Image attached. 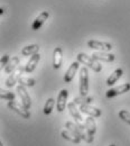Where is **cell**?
Returning a JSON list of instances; mask_svg holds the SVG:
<instances>
[{
  "instance_id": "1",
  "label": "cell",
  "mask_w": 130,
  "mask_h": 146,
  "mask_svg": "<svg viewBox=\"0 0 130 146\" xmlns=\"http://www.w3.org/2000/svg\"><path fill=\"white\" fill-rule=\"evenodd\" d=\"M76 57H77V62H80V63L84 64L85 66L92 69L94 72H101L102 65L98 61H95L92 56H89L85 53H79Z\"/></svg>"
},
{
  "instance_id": "2",
  "label": "cell",
  "mask_w": 130,
  "mask_h": 146,
  "mask_svg": "<svg viewBox=\"0 0 130 146\" xmlns=\"http://www.w3.org/2000/svg\"><path fill=\"white\" fill-rule=\"evenodd\" d=\"M89 92V71L86 66H83L80 71V94L86 96Z\"/></svg>"
},
{
  "instance_id": "3",
  "label": "cell",
  "mask_w": 130,
  "mask_h": 146,
  "mask_svg": "<svg viewBox=\"0 0 130 146\" xmlns=\"http://www.w3.org/2000/svg\"><path fill=\"white\" fill-rule=\"evenodd\" d=\"M67 109L70 111L71 116L75 119V124L79 125L81 128L85 129V121L83 120V118H82V116H81V113H80V110L76 108V105H75L73 101L67 104Z\"/></svg>"
},
{
  "instance_id": "4",
  "label": "cell",
  "mask_w": 130,
  "mask_h": 146,
  "mask_svg": "<svg viewBox=\"0 0 130 146\" xmlns=\"http://www.w3.org/2000/svg\"><path fill=\"white\" fill-rule=\"evenodd\" d=\"M85 131H86V135H88L86 142L92 143L93 138H94V134L96 131V124H95L94 117L89 116L88 118H85Z\"/></svg>"
},
{
  "instance_id": "5",
  "label": "cell",
  "mask_w": 130,
  "mask_h": 146,
  "mask_svg": "<svg viewBox=\"0 0 130 146\" xmlns=\"http://www.w3.org/2000/svg\"><path fill=\"white\" fill-rule=\"evenodd\" d=\"M8 108L15 111L16 113H18L19 116H21L24 119H28L30 118V112L29 110L26 109L22 105H19L16 101H8Z\"/></svg>"
},
{
  "instance_id": "6",
  "label": "cell",
  "mask_w": 130,
  "mask_h": 146,
  "mask_svg": "<svg viewBox=\"0 0 130 146\" xmlns=\"http://www.w3.org/2000/svg\"><path fill=\"white\" fill-rule=\"evenodd\" d=\"M88 46L98 52H110L112 50L111 44L106 42H100V40H93V39L88 42Z\"/></svg>"
},
{
  "instance_id": "7",
  "label": "cell",
  "mask_w": 130,
  "mask_h": 146,
  "mask_svg": "<svg viewBox=\"0 0 130 146\" xmlns=\"http://www.w3.org/2000/svg\"><path fill=\"white\" fill-rule=\"evenodd\" d=\"M67 98H69V91L66 89L61 90V92L57 96V101H56V108L58 112H63L67 107V104H66Z\"/></svg>"
},
{
  "instance_id": "8",
  "label": "cell",
  "mask_w": 130,
  "mask_h": 146,
  "mask_svg": "<svg viewBox=\"0 0 130 146\" xmlns=\"http://www.w3.org/2000/svg\"><path fill=\"white\" fill-rule=\"evenodd\" d=\"M17 92H18L19 97H20L21 105H22L26 109H29V108L32 107V100H30V97H29L28 92L26 90V87L19 84L18 87H17Z\"/></svg>"
},
{
  "instance_id": "9",
  "label": "cell",
  "mask_w": 130,
  "mask_h": 146,
  "mask_svg": "<svg viewBox=\"0 0 130 146\" xmlns=\"http://www.w3.org/2000/svg\"><path fill=\"white\" fill-rule=\"evenodd\" d=\"M24 71H25V66L19 65L18 69H17L15 72H13V74H10V75L8 76V79L6 80V86H7L8 88L14 87L17 82H19V79L21 78V74L24 73Z\"/></svg>"
},
{
  "instance_id": "10",
  "label": "cell",
  "mask_w": 130,
  "mask_h": 146,
  "mask_svg": "<svg viewBox=\"0 0 130 146\" xmlns=\"http://www.w3.org/2000/svg\"><path fill=\"white\" fill-rule=\"evenodd\" d=\"M65 128L69 129L70 131H72L73 134H75L76 136H79L81 139H84L86 142V138H88V135H86V131H84L83 128H81L79 125H76L74 123H71V121H67L65 124Z\"/></svg>"
},
{
  "instance_id": "11",
  "label": "cell",
  "mask_w": 130,
  "mask_h": 146,
  "mask_svg": "<svg viewBox=\"0 0 130 146\" xmlns=\"http://www.w3.org/2000/svg\"><path fill=\"white\" fill-rule=\"evenodd\" d=\"M130 90V83H123L117 88H112L109 89L108 91L106 92V97L107 98H113V97H117V96H120L122 93H126Z\"/></svg>"
},
{
  "instance_id": "12",
  "label": "cell",
  "mask_w": 130,
  "mask_h": 146,
  "mask_svg": "<svg viewBox=\"0 0 130 146\" xmlns=\"http://www.w3.org/2000/svg\"><path fill=\"white\" fill-rule=\"evenodd\" d=\"M80 111H81L82 113H85V115H88V116H90V117H94V118L100 117V116L102 115L101 110L95 108V107H93L91 105H88V104L80 105Z\"/></svg>"
},
{
  "instance_id": "13",
  "label": "cell",
  "mask_w": 130,
  "mask_h": 146,
  "mask_svg": "<svg viewBox=\"0 0 130 146\" xmlns=\"http://www.w3.org/2000/svg\"><path fill=\"white\" fill-rule=\"evenodd\" d=\"M91 56L98 62H100V61H102V62H113L114 58H115V56L112 53H109V52H94Z\"/></svg>"
},
{
  "instance_id": "14",
  "label": "cell",
  "mask_w": 130,
  "mask_h": 146,
  "mask_svg": "<svg viewBox=\"0 0 130 146\" xmlns=\"http://www.w3.org/2000/svg\"><path fill=\"white\" fill-rule=\"evenodd\" d=\"M79 63L80 62H73L71 65H70V68L66 70V72L64 74V81L66 82V83H70L72 80H73V78H74V75L76 74V71L79 70Z\"/></svg>"
},
{
  "instance_id": "15",
  "label": "cell",
  "mask_w": 130,
  "mask_h": 146,
  "mask_svg": "<svg viewBox=\"0 0 130 146\" xmlns=\"http://www.w3.org/2000/svg\"><path fill=\"white\" fill-rule=\"evenodd\" d=\"M48 17H49L48 11H43V13H40L39 16H37L36 19L34 20V23H33V25H32V29H33V31H38V29L43 26V24L47 20Z\"/></svg>"
},
{
  "instance_id": "16",
  "label": "cell",
  "mask_w": 130,
  "mask_h": 146,
  "mask_svg": "<svg viewBox=\"0 0 130 146\" xmlns=\"http://www.w3.org/2000/svg\"><path fill=\"white\" fill-rule=\"evenodd\" d=\"M63 62V51L62 47H56L53 52V68L54 69H59L62 66Z\"/></svg>"
},
{
  "instance_id": "17",
  "label": "cell",
  "mask_w": 130,
  "mask_h": 146,
  "mask_svg": "<svg viewBox=\"0 0 130 146\" xmlns=\"http://www.w3.org/2000/svg\"><path fill=\"white\" fill-rule=\"evenodd\" d=\"M39 60H40V55L38 54H34L30 56V60L27 62V64L25 65V72L27 73H32L35 69H36V66H37L38 62H39Z\"/></svg>"
},
{
  "instance_id": "18",
  "label": "cell",
  "mask_w": 130,
  "mask_h": 146,
  "mask_svg": "<svg viewBox=\"0 0 130 146\" xmlns=\"http://www.w3.org/2000/svg\"><path fill=\"white\" fill-rule=\"evenodd\" d=\"M19 62H20V60H19L18 56H14V57L9 61V63L6 65L5 72L7 73V74H10V73L15 72L19 68Z\"/></svg>"
},
{
  "instance_id": "19",
  "label": "cell",
  "mask_w": 130,
  "mask_h": 146,
  "mask_svg": "<svg viewBox=\"0 0 130 146\" xmlns=\"http://www.w3.org/2000/svg\"><path fill=\"white\" fill-rule=\"evenodd\" d=\"M122 74H123L122 69H117V70H114V71L110 74V76L107 79V86H108V87L113 86V84L122 76Z\"/></svg>"
},
{
  "instance_id": "20",
  "label": "cell",
  "mask_w": 130,
  "mask_h": 146,
  "mask_svg": "<svg viewBox=\"0 0 130 146\" xmlns=\"http://www.w3.org/2000/svg\"><path fill=\"white\" fill-rule=\"evenodd\" d=\"M61 135H62V137H63L64 139H67V141L74 143V144H79V143L81 142V138H80L79 136H76L75 134H73L72 131H70L69 129L63 130V131L61 133Z\"/></svg>"
},
{
  "instance_id": "21",
  "label": "cell",
  "mask_w": 130,
  "mask_h": 146,
  "mask_svg": "<svg viewBox=\"0 0 130 146\" xmlns=\"http://www.w3.org/2000/svg\"><path fill=\"white\" fill-rule=\"evenodd\" d=\"M38 51H39V46H38L37 44H32V45L25 46V47L21 50V55H22V56H28V55L37 54Z\"/></svg>"
},
{
  "instance_id": "22",
  "label": "cell",
  "mask_w": 130,
  "mask_h": 146,
  "mask_svg": "<svg viewBox=\"0 0 130 146\" xmlns=\"http://www.w3.org/2000/svg\"><path fill=\"white\" fill-rule=\"evenodd\" d=\"M93 101L92 97H86V96H81V97H77L73 99V102L75 105H83V104H88L90 105Z\"/></svg>"
},
{
  "instance_id": "23",
  "label": "cell",
  "mask_w": 130,
  "mask_h": 146,
  "mask_svg": "<svg viewBox=\"0 0 130 146\" xmlns=\"http://www.w3.org/2000/svg\"><path fill=\"white\" fill-rule=\"evenodd\" d=\"M54 105H55V100H54L53 98L47 99V101L45 102V106H44V113H45V115H49V113L53 111Z\"/></svg>"
},
{
  "instance_id": "24",
  "label": "cell",
  "mask_w": 130,
  "mask_h": 146,
  "mask_svg": "<svg viewBox=\"0 0 130 146\" xmlns=\"http://www.w3.org/2000/svg\"><path fill=\"white\" fill-rule=\"evenodd\" d=\"M19 84L24 86V87H34L35 86V80L32 78H27V76H21L19 79Z\"/></svg>"
},
{
  "instance_id": "25",
  "label": "cell",
  "mask_w": 130,
  "mask_h": 146,
  "mask_svg": "<svg viewBox=\"0 0 130 146\" xmlns=\"http://www.w3.org/2000/svg\"><path fill=\"white\" fill-rule=\"evenodd\" d=\"M15 97L16 94L14 92L10 91H1V94H0V98L1 99H5V100H8V101H14L15 100Z\"/></svg>"
},
{
  "instance_id": "26",
  "label": "cell",
  "mask_w": 130,
  "mask_h": 146,
  "mask_svg": "<svg viewBox=\"0 0 130 146\" xmlns=\"http://www.w3.org/2000/svg\"><path fill=\"white\" fill-rule=\"evenodd\" d=\"M119 118L122 119L126 124L130 125V112L127 111V110H120L119 112Z\"/></svg>"
},
{
  "instance_id": "27",
  "label": "cell",
  "mask_w": 130,
  "mask_h": 146,
  "mask_svg": "<svg viewBox=\"0 0 130 146\" xmlns=\"http://www.w3.org/2000/svg\"><path fill=\"white\" fill-rule=\"evenodd\" d=\"M9 61H10V58H9V55L8 54H5L2 57H1V61H0V63H1V66L3 68H6V65L9 63Z\"/></svg>"
},
{
  "instance_id": "28",
  "label": "cell",
  "mask_w": 130,
  "mask_h": 146,
  "mask_svg": "<svg viewBox=\"0 0 130 146\" xmlns=\"http://www.w3.org/2000/svg\"><path fill=\"white\" fill-rule=\"evenodd\" d=\"M109 146H115V145H114V144H111V145H109Z\"/></svg>"
},
{
  "instance_id": "29",
  "label": "cell",
  "mask_w": 130,
  "mask_h": 146,
  "mask_svg": "<svg viewBox=\"0 0 130 146\" xmlns=\"http://www.w3.org/2000/svg\"><path fill=\"white\" fill-rule=\"evenodd\" d=\"M0 146H3V145H2V143H0Z\"/></svg>"
}]
</instances>
